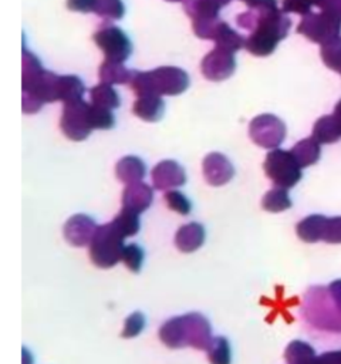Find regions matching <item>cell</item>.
Wrapping results in <instances>:
<instances>
[{"label":"cell","instance_id":"b9f144b4","mask_svg":"<svg viewBox=\"0 0 341 364\" xmlns=\"http://www.w3.org/2000/svg\"><path fill=\"white\" fill-rule=\"evenodd\" d=\"M311 364H341V351H327L315 355Z\"/></svg>","mask_w":341,"mask_h":364},{"label":"cell","instance_id":"7bdbcfd3","mask_svg":"<svg viewBox=\"0 0 341 364\" xmlns=\"http://www.w3.org/2000/svg\"><path fill=\"white\" fill-rule=\"evenodd\" d=\"M327 289L330 291V296H331L335 307L341 313V279L334 280L332 283H330V286Z\"/></svg>","mask_w":341,"mask_h":364},{"label":"cell","instance_id":"8d00e7d4","mask_svg":"<svg viewBox=\"0 0 341 364\" xmlns=\"http://www.w3.org/2000/svg\"><path fill=\"white\" fill-rule=\"evenodd\" d=\"M121 260L126 264V267L131 272L138 273L141 270V266H142V262H144V250L138 245H135V243L126 245L124 247Z\"/></svg>","mask_w":341,"mask_h":364},{"label":"cell","instance_id":"bcb514c9","mask_svg":"<svg viewBox=\"0 0 341 364\" xmlns=\"http://www.w3.org/2000/svg\"><path fill=\"white\" fill-rule=\"evenodd\" d=\"M166 1H185V0H166Z\"/></svg>","mask_w":341,"mask_h":364},{"label":"cell","instance_id":"2e32d148","mask_svg":"<svg viewBox=\"0 0 341 364\" xmlns=\"http://www.w3.org/2000/svg\"><path fill=\"white\" fill-rule=\"evenodd\" d=\"M152 199L153 192L146 183H129L122 192V208L141 213L149 208Z\"/></svg>","mask_w":341,"mask_h":364},{"label":"cell","instance_id":"e575fe53","mask_svg":"<svg viewBox=\"0 0 341 364\" xmlns=\"http://www.w3.org/2000/svg\"><path fill=\"white\" fill-rule=\"evenodd\" d=\"M90 122L92 129H109L114 127V115L111 109L90 104Z\"/></svg>","mask_w":341,"mask_h":364},{"label":"cell","instance_id":"3957f363","mask_svg":"<svg viewBox=\"0 0 341 364\" xmlns=\"http://www.w3.org/2000/svg\"><path fill=\"white\" fill-rule=\"evenodd\" d=\"M129 85L138 97L178 95L189 87V75L178 67H159L146 73L134 71Z\"/></svg>","mask_w":341,"mask_h":364},{"label":"cell","instance_id":"7c38bea8","mask_svg":"<svg viewBox=\"0 0 341 364\" xmlns=\"http://www.w3.org/2000/svg\"><path fill=\"white\" fill-rule=\"evenodd\" d=\"M182 323L186 346H192L197 350H207L212 341V331L207 318L199 313H189L182 316Z\"/></svg>","mask_w":341,"mask_h":364},{"label":"cell","instance_id":"30bf717a","mask_svg":"<svg viewBox=\"0 0 341 364\" xmlns=\"http://www.w3.org/2000/svg\"><path fill=\"white\" fill-rule=\"evenodd\" d=\"M95 44L102 50L105 60L124 63L132 53L131 40L115 26H107L94 34Z\"/></svg>","mask_w":341,"mask_h":364},{"label":"cell","instance_id":"4dcf8cb0","mask_svg":"<svg viewBox=\"0 0 341 364\" xmlns=\"http://www.w3.org/2000/svg\"><path fill=\"white\" fill-rule=\"evenodd\" d=\"M320 54L324 64L341 75V36L332 37L323 43Z\"/></svg>","mask_w":341,"mask_h":364},{"label":"cell","instance_id":"60d3db41","mask_svg":"<svg viewBox=\"0 0 341 364\" xmlns=\"http://www.w3.org/2000/svg\"><path fill=\"white\" fill-rule=\"evenodd\" d=\"M67 7L74 11L90 13L94 11L95 0H67Z\"/></svg>","mask_w":341,"mask_h":364},{"label":"cell","instance_id":"d6986e66","mask_svg":"<svg viewBox=\"0 0 341 364\" xmlns=\"http://www.w3.org/2000/svg\"><path fill=\"white\" fill-rule=\"evenodd\" d=\"M165 112V102L158 94H148L138 97L134 104V114L144 121L155 122L162 118Z\"/></svg>","mask_w":341,"mask_h":364},{"label":"cell","instance_id":"6da1fadb","mask_svg":"<svg viewBox=\"0 0 341 364\" xmlns=\"http://www.w3.org/2000/svg\"><path fill=\"white\" fill-rule=\"evenodd\" d=\"M236 21L242 28L250 30L244 47L257 57L271 54L291 27V20L278 7L250 9L237 16Z\"/></svg>","mask_w":341,"mask_h":364},{"label":"cell","instance_id":"52a82bcc","mask_svg":"<svg viewBox=\"0 0 341 364\" xmlns=\"http://www.w3.org/2000/svg\"><path fill=\"white\" fill-rule=\"evenodd\" d=\"M297 33L303 34L313 43L323 44L341 34V16L330 11L308 13L303 16Z\"/></svg>","mask_w":341,"mask_h":364},{"label":"cell","instance_id":"f1b7e54d","mask_svg":"<svg viewBox=\"0 0 341 364\" xmlns=\"http://www.w3.org/2000/svg\"><path fill=\"white\" fill-rule=\"evenodd\" d=\"M90 97H91V102L102 107V108H108V109H114L119 107V95L118 92L112 88L111 84H105L101 82L95 87H92L90 90Z\"/></svg>","mask_w":341,"mask_h":364},{"label":"cell","instance_id":"83f0119b","mask_svg":"<svg viewBox=\"0 0 341 364\" xmlns=\"http://www.w3.org/2000/svg\"><path fill=\"white\" fill-rule=\"evenodd\" d=\"M85 87L77 75H60L58 98L63 102L81 100L84 97Z\"/></svg>","mask_w":341,"mask_h":364},{"label":"cell","instance_id":"9a60e30c","mask_svg":"<svg viewBox=\"0 0 341 364\" xmlns=\"http://www.w3.org/2000/svg\"><path fill=\"white\" fill-rule=\"evenodd\" d=\"M203 175L210 185L220 186L233 178L234 169L224 155L212 152L203 159Z\"/></svg>","mask_w":341,"mask_h":364},{"label":"cell","instance_id":"d590c367","mask_svg":"<svg viewBox=\"0 0 341 364\" xmlns=\"http://www.w3.org/2000/svg\"><path fill=\"white\" fill-rule=\"evenodd\" d=\"M94 13L104 18L119 20L124 16V4L121 0H95Z\"/></svg>","mask_w":341,"mask_h":364},{"label":"cell","instance_id":"e0dca14e","mask_svg":"<svg viewBox=\"0 0 341 364\" xmlns=\"http://www.w3.org/2000/svg\"><path fill=\"white\" fill-rule=\"evenodd\" d=\"M318 7L321 11H330L341 16V0H283L284 13L308 14L313 7Z\"/></svg>","mask_w":341,"mask_h":364},{"label":"cell","instance_id":"7402d4cb","mask_svg":"<svg viewBox=\"0 0 341 364\" xmlns=\"http://www.w3.org/2000/svg\"><path fill=\"white\" fill-rule=\"evenodd\" d=\"M327 219L328 218H325L323 215H310V216L304 218L297 225L298 237L307 243H314V242L323 240Z\"/></svg>","mask_w":341,"mask_h":364},{"label":"cell","instance_id":"f546056e","mask_svg":"<svg viewBox=\"0 0 341 364\" xmlns=\"http://www.w3.org/2000/svg\"><path fill=\"white\" fill-rule=\"evenodd\" d=\"M284 358L287 364H311L315 358L314 348L300 340L291 341L284 353Z\"/></svg>","mask_w":341,"mask_h":364},{"label":"cell","instance_id":"f35d334b","mask_svg":"<svg viewBox=\"0 0 341 364\" xmlns=\"http://www.w3.org/2000/svg\"><path fill=\"white\" fill-rule=\"evenodd\" d=\"M145 326V317L142 313L136 311V313H132L129 317H126L125 320V324H124V330H122V337L125 338H131V337H135L138 336L142 328Z\"/></svg>","mask_w":341,"mask_h":364},{"label":"cell","instance_id":"484cf974","mask_svg":"<svg viewBox=\"0 0 341 364\" xmlns=\"http://www.w3.org/2000/svg\"><path fill=\"white\" fill-rule=\"evenodd\" d=\"M213 41L216 43V47H220V48L234 53L244 46L246 38H243L237 31H234L227 23L220 20V23L215 31Z\"/></svg>","mask_w":341,"mask_h":364},{"label":"cell","instance_id":"5bb4252c","mask_svg":"<svg viewBox=\"0 0 341 364\" xmlns=\"http://www.w3.org/2000/svg\"><path fill=\"white\" fill-rule=\"evenodd\" d=\"M152 182L156 189L170 191L172 188L183 185L186 182V175L176 161L166 159L152 169Z\"/></svg>","mask_w":341,"mask_h":364},{"label":"cell","instance_id":"ffe728a7","mask_svg":"<svg viewBox=\"0 0 341 364\" xmlns=\"http://www.w3.org/2000/svg\"><path fill=\"white\" fill-rule=\"evenodd\" d=\"M232 0H185V11L192 20L216 18L223 6L229 4Z\"/></svg>","mask_w":341,"mask_h":364},{"label":"cell","instance_id":"44dd1931","mask_svg":"<svg viewBox=\"0 0 341 364\" xmlns=\"http://www.w3.org/2000/svg\"><path fill=\"white\" fill-rule=\"evenodd\" d=\"M115 173L121 182L129 185L141 182L146 173V168L142 159H139L138 156H124L118 161Z\"/></svg>","mask_w":341,"mask_h":364},{"label":"cell","instance_id":"4fadbf2b","mask_svg":"<svg viewBox=\"0 0 341 364\" xmlns=\"http://www.w3.org/2000/svg\"><path fill=\"white\" fill-rule=\"evenodd\" d=\"M98 226L87 215H74L64 225V236L72 246L90 245Z\"/></svg>","mask_w":341,"mask_h":364},{"label":"cell","instance_id":"ba28073f","mask_svg":"<svg viewBox=\"0 0 341 364\" xmlns=\"http://www.w3.org/2000/svg\"><path fill=\"white\" fill-rule=\"evenodd\" d=\"M60 127L67 138L72 141L85 139L92 131L90 122V104L82 98L64 102Z\"/></svg>","mask_w":341,"mask_h":364},{"label":"cell","instance_id":"74e56055","mask_svg":"<svg viewBox=\"0 0 341 364\" xmlns=\"http://www.w3.org/2000/svg\"><path fill=\"white\" fill-rule=\"evenodd\" d=\"M163 198H165L166 205L176 213L188 215L190 212V202L183 193H180L178 191H168Z\"/></svg>","mask_w":341,"mask_h":364},{"label":"cell","instance_id":"603a6c76","mask_svg":"<svg viewBox=\"0 0 341 364\" xmlns=\"http://www.w3.org/2000/svg\"><path fill=\"white\" fill-rule=\"evenodd\" d=\"M313 138L320 144H332L341 138V125L334 115L318 118L313 128Z\"/></svg>","mask_w":341,"mask_h":364},{"label":"cell","instance_id":"8fae6325","mask_svg":"<svg viewBox=\"0 0 341 364\" xmlns=\"http://www.w3.org/2000/svg\"><path fill=\"white\" fill-rule=\"evenodd\" d=\"M236 60L234 53L216 47L207 53L200 64L202 74L212 81H222L234 73Z\"/></svg>","mask_w":341,"mask_h":364},{"label":"cell","instance_id":"277c9868","mask_svg":"<svg viewBox=\"0 0 341 364\" xmlns=\"http://www.w3.org/2000/svg\"><path fill=\"white\" fill-rule=\"evenodd\" d=\"M304 314L318 328L341 331V313L335 307L327 287H313L308 290L304 300Z\"/></svg>","mask_w":341,"mask_h":364},{"label":"cell","instance_id":"f6af8a7d","mask_svg":"<svg viewBox=\"0 0 341 364\" xmlns=\"http://www.w3.org/2000/svg\"><path fill=\"white\" fill-rule=\"evenodd\" d=\"M335 118H337V121L340 122V125H341V100L337 102V105H335V108H334V114H332Z\"/></svg>","mask_w":341,"mask_h":364},{"label":"cell","instance_id":"cb8c5ba5","mask_svg":"<svg viewBox=\"0 0 341 364\" xmlns=\"http://www.w3.org/2000/svg\"><path fill=\"white\" fill-rule=\"evenodd\" d=\"M291 154L301 168L310 166L315 164L320 158V142H317L313 136L301 139L291 148Z\"/></svg>","mask_w":341,"mask_h":364},{"label":"cell","instance_id":"4316f807","mask_svg":"<svg viewBox=\"0 0 341 364\" xmlns=\"http://www.w3.org/2000/svg\"><path fill=\"white\" fill-rule=\"evenodd\" d=\"M132 73L134 71L124 67L122 63H114V61L105 60L99 67L98 75L101 82L112 85V84H126V82L129 84Z\"/></svg>","mask_w":341,"mask_h":364},{"label":"cell","instance_id":"9c48e42d","mask_svg":"<svg viewBox=\"0 0 341 364\" xmlns=\"http://www.w3.org/2000/svg\"><path fill=\"white\" fill-rule=\"evenodd\" d=\"M250 138L261 148L274 149L286 136L284 122L271 114H261L251 119L249 127Z\"/></svg>","mask_w":341,"mask_h":364},{"label":"cell","instance_id":"5b68a950","mask_svg":"<svg viewBox=\"0 0 341 364\" xmlns=\"http://www.w3.org/2000/svg\"><path fill=\"white\" fill-rule=\"evenodd\" d=\"M125 236L117 229L111 222L98 226L91 243H90V257L92 263L102 269H109L115 266L124 252Z\"/></svg>","mask_w":341,"mask_h":364},{"label":"cell","instance_id":"1f68e13d","mask_svg":"<svg viewBox=\"0 0 341 364\" xmlns=\"http://www.w3.org/2000/svg\"><path fill=\"white\" fill-rule=\"evenodd\" d=\"M261 206L267 210V212H283L286 209H288L291 206V200L288 196V192L286 188L281 186H276L273 189H270L261 200Z\"/></svg>","mask_w":341,"mask_h":364},{"label":"cell","instance_id":"ee69618b","mask_svg":"<svg viewBox=\"0 0 341 364\" xmlns=\"http://www.w3.org/2000/svg\"><path fill=\"white\" fill-rule=\"evenodd\" d=\"M244 1L250 9H259V7H277L276 0H242Z\"/></svg>","mask_w":341,"mask_h":364},{"label":"cell","instance_id":"d6a6232c","mask_svg":"<svg viewBox=\"0 0 341 364\" xmlns=\"http://www.w3.org/2000/svg\"><path fill=\"white\" fill-rule=\"evenodd\" d=\"M207 358L210 364H230V346L224 337L212 338L207 347Z\"/></svg>","mask_w":341,"mask_h":364},{"label":"cell","instance_id":"ab89813d","mask_svg":"<svg viewBox=\"0 0 341 364\" xmlns=\"http://www.w3.org/2000/svg\"><path fill=\"white\" fill-rule=\"evenodd\" d=\"M323 240L327 243H341V216L327 219Z\"/></svg>","mask_w":341,"mask_h":364},{"label":"cell","instance_id":"836d02e7","mask_svg":"<svg viewBox=\"0 0 341 364\" xmlns=\"http://www.w3.org/2000/svg\"><path fill=\"white\" fill-rule=\"evenodd\" d=\"M139 213L132 212L129 209L122 208L121 213L115 216V219L112 220V223L117 226V229L125 236H132L139 230Z\"/></svg>","mask_w":341,"mask_h":364},{"label":"cell","instance_id":"ac0fdd59","mask_svg":"<svg viewBox=\"0 0 341 364\" xmlns=\"http://www.w3.org/2000/svg\"><path fill=\"white\" fill-rule=\"evenodd\" d=\"M205 240V229L202 225L192 222L188 225H183L178 229L175 236L176 247L182 252H195L203 245Z\"/></svg>","mask_w":341,"mask_h":364},{"label":"cell","instance_id":"7a4b0ae2","mask_svg":"<svg viewBox=\"0 0 341 364\" xmlns=\"http://www.w3.org/2000/svg\"><path fill=\"white\" fill-rule=\"evenodd\" d=\"M21 71V108L26 114L37 112L44 102L60 101V75L44 70L40 60L26 48H23Z\"/></svg>","mask_w":341,"mask_h":364},{"label":"cell","instance_id":"8992f818","mask_svg":"<svg viewBox=\"0 0 341 364\" xmlns=\"http://www.w3.org/2000/svg\"><path fill=\"white\" fill-rule=\"evenodd\" d=\"M266 175L276 183V186L291 188L301 179V166L293 156L291 151L274 148L264 161Z\"/></svg>","mask_w":341,"mask_h":364},{"label":"cell","instance_id":"d4e9b609","mask_svg":"<svg viewBox=\"0 0 341 364\" xmlns=\"http://www.w3.org/2000/svg\"><path fill=\"white\" fill-rule=\"evenodd\" d=\"M159 338L162 343L170 348H180L185 347V337H183V323L182 316L173 317L163 323L159 330Z\"/></svg>","mask_w":341,"mask_h":364}]
</instances>
